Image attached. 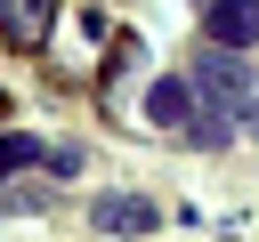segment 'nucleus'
<instances>
[{"instance_id": "nucleus-3", "label": "nucleus", "mask_w": 259, "mask_h": 242, "mask_svg": "<svg viewBox=\"0 0 259 242\" xmlns=\"http://www.w3.org/2000/svg\"><path fill=\"white\" fill-rule=\"evenodd\" d=\"M202 32L227 40V48H251L259 40V0H202Z\"/></svg>"}, {"instance_id": "nucleus-5", "label": "nucleus", "mask_w": 259, "mask_h": 242, "mask_svg": "<svg viewBox=\"0 0 259 242\" xmlns=\"http://www.w3.org/2000/svg\"><path fill=\"white\" fill-rule=\"evenodd\" d=\"M146 113H154L162 129H186V121H194V81H154V89H146Z\"/></svg>"}, {"instance_id": "nucleus-7", "label": "nucleus", "mask_w": 259, "mask_h": 242, "mask_svg": "<svg viewBox=\"0 0 259 242\" xmlns=\"http://www.w3.org/2000/svg\"><path fill=\"white\" fill-rule=\"evenodd\" d=\"M243 121H251V129H259V105H251V113H243Z\"/></svg>"}, {"instance_id": "nucleus-6", "label": "nucleus", "mask_w": 259, "mask_h": 242, "mask_svg": "<svg viewBox=\"0 0 259 242\" xmlns=\"http://www.w3.org/2000/svg\"><path fill=\"white\" fill-rule=\"evenodd\" d=\"M0 161H8V169H24V161H49V153H40V137H24V129H0Z\"/></svg>"}, {"instance_id": "nucleus-1", "label": "nucleus", "mask_w": 259, "mask_h": 242, "mask_svg": "<svg viewBox=\"0 0 259 242\" xmlns=\"http://www.w3.org/2000/svg\"><path fill=\"white\" fill-rule=\"evenodd\" d=\"M186 81H194V97H202V105H251V65H243L227 40H210V48L194 56V73H186Z\"/></svg>"}, {"instance_id": "nucleus-2", "label": "nucleus", "mask_w": 259, "mask_h": 242, "mask_svg": "<svg viewBox=\"0 0 259 242\" xmlns=\"http://www.w3.org/2000/svg\"><path fill=\"white\" fill-rule=\"evenodd\" d=\"M154 218H162V210H154L146 194H97V202H89V226H97V234H146Z\"/></svg>"}, {"instance_id": "nucleus-8", "label": "nucleus", "mask_w": 259, "mask_h": 242, "mask_svg": "<svg viewBox=\"0 0 259 242\" xmlns=\"http://www.w3.org/2000/svg\"><path fill=\"white\" fill-rule=\"evenodd\" d=\"M0 177H8V161H0Z\"/></svg>"}, {"instance_id": "nucleus-4", "label": "nucleus", "mask_w": 259, "mask_h": 242, "mask_svg": "<svg viewBox=\"0 0 259 242\" xmlns=\"http://www.w3.org/2000/svg\"><path fill=\"white\" fill-rule=\"evenodd\" d=\"M49 24H57V0H0V32L16 48H49Z\"/></svg>"}]
</instances>
